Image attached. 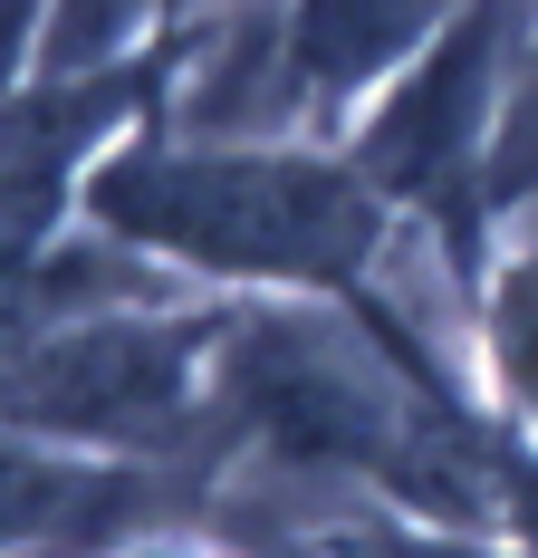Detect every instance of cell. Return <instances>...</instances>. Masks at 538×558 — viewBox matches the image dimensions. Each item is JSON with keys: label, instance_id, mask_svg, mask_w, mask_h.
I'll use <instances>...</instances> for the list:
<instances>
[{"label": "cell", "instance_id": "3957f363", "mask_svg": "<svg viewBox=\"0 0 538 558\" xmlns=\"http://www.w3.org/2000/svg\"><path fill=\"white\" fill-rule=\"evenodd\" d=\"M490 58H500V0H481L452 39L432 49L424 77L384 107L376 145H366V173H376V183H442V173L462 165V145H472V125H481Z\"/></svg>", "mask_w": 538, "mask_h": 558}, {"label": "cell", "instance_id": "5b68a950", "mask_svg": "<svg viewBox=\"0 0 538 558\" xmlns=\"http://www.w3.org/2000/svg\"><path fill=\"white\" fill-rule=\"evenodd\" d=\"M490 347H500L510 395L538 404V260H519V270L500 279V328H490Z\"/></svg>", "mask_w": 538, "mask_h": 558}, {"label": "cell", "instance_id": "8992f818", "mask_svg": "<svg viewBox=\"0 0 538 558\" xmlns=\"http://www.w3.org/2000/svg\"><path fill=\"white\" fill-rule=\"evenodd\" d=\"M538 183V68L519 77V97H510V135H500V193H519Z\"/></svg>", "mask_w": 538, "mask_h": 558}, {"label": "cell", "instance_id": "6da1fadb", "mask_svg": "<svg viewBox=\"0 0 538 558\" xmlns=\"http://www.w3.org/2000/svg\"><path fill=\"white\" fill-rule=\"evenodd\" d=\"M97 213L135 241L193 251L221 270H298L337 279L376 241L356 173L318 165H125L97 183Z\"/></svg>", "mask_w": 538, "mask_h": 558}, {"label": "cell", "instance_id": "7a4b0ae2", "mask_svg": "<svg viewBox=\"0 0 538 558\" xmlns=\"http://www.w3.org/2000/svg\"><path fill=\"white\" fill-rule=\"evenodd\" d=\"M183 337L163 328H77L20 376L29 414L77 424V434H163L183 404Z\"/></svg>", "mask_w": 538, "mask_h": 558}, {"label": "cell", "instance_id": "277c9868", "mask_svg": "<svg viewBox=\"0 0 538 558\" xmlns=\"http://www.w3.org/2000/svg\"><path fill=\"white\" fill-rule=\"evenodd\" d=\"M432 0H308L298 10V77L308 87H356L424 29Z\"/></svg>", "mask_w": 538, "mask_h": 558}]
</instances>
